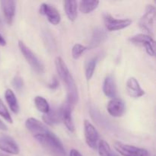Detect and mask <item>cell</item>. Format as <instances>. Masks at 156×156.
Returning a JSON list of instances; mask_svg holds the SVG:
<instances>
[{
  "label": "cell",
  "mask_w": 156,
  "mask_h": 156,
  "mask_svg": "<svg viewBox=\"0 0 156 156\" xmlns=\"http://www.w3.org/2000/svg\"><path fill=\"white\" fill-rule=\"evenodd\" d=\"M25 126L34 138L57 156H66V150L61 140L42 122L34 117L27 119Z\"/></svg>",
  "instance_id": "1"
},
{
  "label": "cell",
  "mask_w": 156,
  "mask_h": 156,
  "mask_svg": "<svg viewBox=\"0 0 156 156\" xmlns=\"http://www.w3.org/2000/svg\"><path fill=\"white\" fill-rule=\"evenodd\" d=\"M55 66L59 79L66 85L67 89V101L70 105L74 107L79 101V93L77 87L73 76L70 73L66 64L60 56H57L55 59Z\"/></svg>",
  "instance_id": "2"
},
{
  "label": "cell",
  "mask_w": 156,
  "mask_h": 156,
  "mask_svg": "<svg viewBox=\"0 0 156 156\" xmlns=\"http://www.w3.org/2000/svg\"><path fill=\"white\" fill-rule=\"evenodd\" d=\"M18 47L32 69L37 74H43L44 72V66L36 54L22 41H18Z\"/></svg>",
  "instance_id": "3"
},
{
  "label": "cell",
  "mask_w": 156,
  "mask_h": 156,
  "mask_svg": "<svg viewBox=\"0 0 156 156\" xmlns=\"http://www.w3.org/2000/svg\"><path fill=\"white\" fill-rule=\"evenodd\" d=\"M129 41L137 46H141L146 49L149 56H155V42L152 36L145 34H138L129 38Z\"/></svg>",
  "instance_id": "4"
},
{
  "label": "cell",
  "mask_w": 156,
  "mask_h": 156,
  "mask_svg": "<svg viewBox=\"0 0 156 156\" xmlns=\"http://www.w3.org/2000/svg\"><path fill=\"white\" fill-rule=\"evenodd\" d=\"M155 7L153 5H148L146 12L139 21V26L142 30H145L151 35L153 34L154 21L155 18Z\"/></svg>",
  "instance_id": "5"
},
{
  "label": "cell",
  "mask_w": 156,
  "mask_h": 156,
  "mask_svg": "<svg viewBox=\"0 0 156 156\" xmlns=\"http://www.w3.org/2000/svg\"><path fill=\"white\" fill-rule=\"evenodd\" d=\"M115 150L122 156H149V151L143 148L116 142L114 144Z\"/></svg>",
  "instance_id": "6"
},
{
  "label": "cell",
  "mask_w": 156,
  "mask_h": 156,
  "mask_svg": "<svg viewBox=\"0 0 156 156\" xmlns=\"http://www.w3.org/2000/svg\"><path fill=\"white\" fill-rule=\"evenodd\" d=\"M104 23L108 31H115L127 27L132 24V20L129 18L118 19L114 18L111 15H105L104 17Z\"/></svg>",
  "instance_id": "7"
},
{
  "label": "cell",
  "mask_w": 156,
  "mask_h": 156,
  "mask_svg": "<svg viewBox=\"0 0 156 156\" xmlns=\"http://www.w3.org/2000/svg\"><path fill=\"white\" fill-rule=\"evenodd\" d=\"M84 133H85V142L89 148L96 149L99 140V133L94 125L88 120L84 122Z\"/></svg>",
  "instance_id": "8"
},
{
  "label": "cell",
  "mask_w": 156,
  "mask_h": 156,
  "mask_svg": "<svg viewBox=\"0 0 156 156\" xmlns=\"http://www.w3.org/2000/svg\"><path fill=\"white\" fill-rule=\"evenodd\" d=\"M39 12L41 15L47 17L49 22L53 25H56L61 21V15L57 9L48 3H42L40 5Z\"/></svg>",
  "instance_id": "9"
},
{
  "label": "cell",
  "mask_w": 156,
  "mask_h": 156,
  "mask_svg": "<svg viewBox=\"0 0 156 156\" xmlns=\"http://www.w3.org/2000/svg\"><path fill=\"white\" fill-rule=\"evenodd\" d=\"M0 150L8 155H18L20 152L19 146L15 140L5 134L0 136Z\"/></svg>",
  "instance_id": "10"
},
{
  "label": "cell",
  "mask_w": 156,
  "mask_h": 156,
  "mask_svg": "<svg viewBox=\"0 0 156 156\" xmlns=\"http://www.w3.org/2000/svg\"><path fill=\"white\" fill-rule=\"evenodd\" d=\"M107 110L111 116L114 117H120L125 112V103L122 99L113 98L108 102Z\"/></svg>",
  "instance_id": "11"
},
{
  "label": "cell",
  "mask_w": 156,
  "mask_h": 156,
  "mask_svg": "<svg viewBox=\"0 0 156 156\" xmlns=\"http://www.w3.org/2000/svg\"><path fill=\"white\" fill-rule=\"evenodd\" d=\"M72 106L68 101H66L60 108L61 120L66 126L69 131L71 133L75 132V125L72 117Z\"/></svg>",
  "instance_id": "12"
},
{
  "label": "cell",
  "mask_w": 156,
  "mask_h": 156,
  "mask_svg": "<svg viewBox=\"0 0 156 156\" xmlns=\"http://www.w3.org/2000/svg\"><path fill=\"white\" fill-rule=\"evenodd\" d=\"M3 15L8 24H12L15 15V2L13 0H2L0 2Z\"/></svg>",
  "instance_id": "13"
},
{
  "label": "cell",
  "mask_w": 156,
  "mask_h": 156,
  "mask_svg": "<svg viewBox=\"0 0 156 156\" xmlns=\"http://www.w3.org/2000/svg\"><path fill=\"white\" fill-rule=\"evenodd\" d=\"M126 90L127 94L133 98H139L145 94V91L141 88L137 79L134 77L128 79L126 83Z\"/></svg>",
  "instance_id": "14"
},
{
  "label": "cell",
  "mask_w": 156,
  "mask_h": 156,
  "mask_svg": "<svg viewBox=\"0 0 156 156\" xmlns=\"http://www.w3.org/2000/svg\"><path fill=\"white\" fill-rule=\"evenodd\" d=\"M43 121L46 123V124L49 125V126H55V125L58 124L60 123L61 120V111L60 108H50V111L43 115Z\"/></svg>",
  "instance_id": "15"
},
{
  "label": "cell",
  "mask_w": 156,
  "mask_h": 156,
  "mask_svg": "<svg viewBox=\"0 0 156 156\" xmlns=\"http://www.w3.org/2000/svg\"><path fill=\"white\" fill-rule=\"evenodd\" d=\"M103 91L105 96L113 99L117 97V88L116 81L112 76H108L105 78L103 84Z\"/></svg>",
  "instance_id": "16"
},
{
  "label": "cell",
  "mask_w": 156,
  "mask_h": 156,
  "mask_svg": "<svg viewBox=\"0 0 156 156\" xmlns=\"http://www.w3.org/2000/svg\"><path fill=\"white\" fill-rule=\"evenodd\" d=\"M78 3L75 0H68L64 2V10L67 17L71 21H74L77 18Z\"/></svg>",
  "instance_id": "17"
},
{
  "label": "cell",
  "mask_w": 156,
  "mask_h": 156,
  "mask_svg": "<svg viewBox=\"0 0 156 156\" xmlns=\"http://www.w3.org/2000/svg\"><path fill=\"white\" fill-rule=\"evenodd\" d=\"M5 101L7 104L9 105V108H10L11 111L14 113V114H17L19 112V105H18V101L17 100L15 94L13 91L11 89H7L5 92Z\"/></svg>",
  "instance_id": "18"
},
{
  "label": "cell",
  "mask_w": 156,
  "mask_h": 156,
  "mask_svg": "<svg viewBox=\"0 0 156 156\" xmlns=\"http://www.w3.org/2000/svg\"><path fill=\"white\" fill-rule=\"evenodd\" d=\"M105 38H106V33L105 30L101 28H96L93 32L92 37L90 41V45L88 46V50L89 48L92 49L98 47L99 44H101L105 41Z\"/></svg>",
  "instance_id": "19"
},
{
  "label": "cell",
  "mask_w": 156,
  "mask_h": 156,
  "mask_svg": "<svg viewBox=\"0 0 156 156\" xmlns=\"http://www.w3.org/2000/svg\"><path fill=\"white\" fill-rule=\"evenodd\" d=\"M99 1H90V0H82L79 2V10L84 14L91 13V12L97 9L99 5Z\"/></svg>",
  "instance_id": "20"
},
{
  "label": "cell",
  "mask_w": 156,
  "mask_h": 156,
  "mask_svg": "<svg viewBox=\"0 0 156 156\" xmlns=\"http://www.w3.org/2000/svg\"><path fill=\"white\" fill-rule=\"evenodd\" d=\"M97 148L100 156H118L117 154L114 153L110 145L104 140L98 142Z\"/></svg>",
  "instance_id": "21"
},
{
  "label": "cell",
  "mask_w": 156,
  "mask_h": 156,
  "mask_svg": "<svg viewBox=\"0 0 156 156\" xmlns=\"http://www.w3.org/2000/svg\"><path fill=\"white\" fill-rule=\"evenodd\" d=\"M34 105L37 109L43 114H47L50 111V105L47 101L42 96H36L34 98Z\"/></svg>",
  "instance_id": "22"
},
{
  "label": "cell",
  "mask_w": 156,
  "mask_h": 156,
  "mask_svg": "<svg viewBox=\"0 0 156 156\" xmlns=\"http://www.w3.org/2000/svg\"><path fill=\"white\" fill-rule=\"evenodd\" d=\"M96 64H97V58L93 57L88 59L85 66V74L87 80H90L94 75L95 70Z\"/></svg>",
  "instance_id": "23"
},
{
  "label": "cell",
  "mask_w": 156,
  "mask_h": 156,
  "mask_svg": "<svg viewBox=\"0 0 156 156\" xmlns=\"http://www.w3.org/2000/svg\"><path fill=\"white\" fill-rule=\"evenodd\" d=\"M87 50H88V47L85 46H83L80 44H76L72 49V56L75 59H79L82 56V53Z\"/></svg>",
  "instance_id": "24"
},
{
  "label": "cell",
  "mask_w": 156,
  "mask_h": 156,
  "mask_svg": "<svg viewBox=\"0 0 156 156\" xmlns=\"http://www.w3.org/2000/svg\"><path fill=\"white\" fill-rule=\"evenodd\" d=\"M0 116L3 117L8 123H13V120H12V117H11L10 114H9V111L6 108L5 105L2 102V101L0 98Z\"/></svg>",
  "instance_id": "25"
},
{
  "label": "cell",
  "mask_w": 156,
  "mask_h": 156,
  "mask_svg": "<svg viewBox=\"0 0 156 156\" xmlns=\"http://www.w3.org/2000/svg\"><path fill=\"white\" fill-rule=\"evenodd\" d=\"M12 85L18 91L22 89L23 86H24V81H23L22 78L19 76H15V78L12 80Z\"/></svg>",
  "instance_id": "26"
},
{
  "label": "cell",
  "mask_w": 156,
  "mask_h": 156,
  "mask_svg": "<svg viewBox=\"0 0 156 156\" xmlns=\"http://www.w3.org/2000/svg\"><path fill=\"white\" fill-rule=\"evenodd\" d=\"M48 87L50 89H56V88L59 87V81L56 77H53V79H52L51 82L48 84Z\"/></svg>",
  "instance_id": "27"
},
{
  "label": "cell",
  "mask_w": 156,
  "mask_h": 156,
  "mask_svg": "<svg viewBox=\"0 0 156 156\" xmlns=\"http://www.w3.org/2000/svg\"><path fill=\"white\" fill-rule=\"evenodd\" d=\"M69 156H82V155L81 154L80 152H79V151L77 150V149H73L70 151Z\"/></svg>",
  "instance_id": "28"
},
{
  "label": "cell",
  "mask_w": 156,
  "mask_h": 156,
  "mask_svg": "<svg viewBox=\"0 0 156 156\" xmlns=\"http://www.w3.org/2000/svg\"><path fill=\"white\" fill-rule=\"evenodd\" d=\"M0 129H1V130H3V131L8 130L7 126H6V125L5 124V123H3L1 120H0Z\"/></svg>",
  "instance_id": "29"
},
{
  "label": "cell",
  "mask_w": 156,
  "mask_h": 156,
  "mask_svg": "<svg viewBox=\"0 0 156 156\" xmlns=\"http://www.w3.org/2000/svg\"><path fill=\"white\" fill-rule=\"evenodd\" d=\"M6 45V41L4 39L2 34H0V46H5Z\"/></svg>",
  "instance_id": "30"
},
{
  "label": "cell",
  "mask_w": 156,
  "mask_h": 156,
  "mask_svg": "<svg viewBox=\"0 0 156 156\" xmlns=\"http://www.w3.org/2000/svg\"><path fill=\"white\" fill-rule=\"evenodd\" d=\"M0 156H9L8 154L5 153V152H0Z\"/></svg>",
  "instance_id": "31"
}]
</instances>
